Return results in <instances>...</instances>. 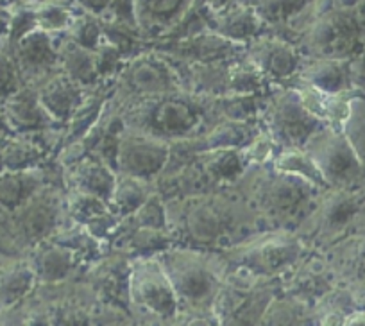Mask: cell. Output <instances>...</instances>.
Returning <instances> with one entry per match:
<instances>
[{"instance_id":"1","label":"cell","mask_w":365,"mask_h":326,"mask_svg":"<svg viewBox=\"0 0 365 326\" xmlns=\"http://www.w3.org/2000/svg\"><path fill=\"white\" fill-rule=\"evenodd\" d=\"M34 192V180L31 174L24 170H9L0 173V208L19 210L29 201V195Z\"/></svg>"},{"instance_id":"2","label":"cell","mask_w":365,"mask_h":326,"mask_svg":"<svg viewBox=\"0 0 365 326\" xmlns=\"http://www.w3.org/2000/svg\"><path fill=\"white\" fill-rule=\"evenodd\" d=\"M22 88L20 66L16 61L15 47L8 36H0V108L8 97Z\"/></svg>"},{"instance_id":"3","label":"cell","mask_w":365,"mask_h":326,"mask_svg":"<svg viewBox=\"0 0 365 326\" xmlns=\"http://www.w3.org/2000/svg\"><path fill=\"white\" fill-rule=\"evenodd\" d=\"M353 118V149L356 151L360 160L365 161V106H361L360 111L354 113Z\"/></svg>"},{"instance_id":"4","label":"cell","mask_w":365,"mask_h":326,"mask_svg":"<svg viewBox=\"0 0 365 326\" xmlns=\"http://www.w3.org/2000/svg\"><path fill=\"white\" fill-rule=\"evenodd\" d=\"M9 135H11V128H9L8 121H6L4 113H2V108H0V142H4Z\"/></svg>"},{"instance_id":"5","label":"cell","mask_w":365,"mask_h":326,"mask_svg":"<svg viewBox=\"0 0 365 326\" xmlns=\"http://www.w3.org/2000/svg\"><path fill=\"white\" fill-rule=\"evenodd\" d=\"M6 165H4V153H2V142H0V173H4Z\"/></svg>"}]
</instances>
